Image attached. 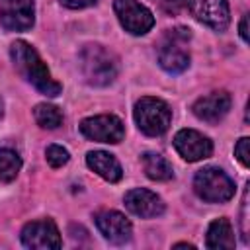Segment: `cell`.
<instances>
[{
  "instance_id": "11",
  "label": "cell",
  "mask_w": 250,
  "mask_h": 250,
  "mask_svg": "<svg viewBox=\"0 0 250 250\" xmlns=\"http://www.w3.org/2000/svg\"><path fill=\"white\" fill-rule=\"evenodd\" d=\"M174 148L188 162H197L209 158L213 152V143L209 137L195 129H182L174 135Z\"/></svg>"
},
{
  "instance_id": "8",
  "label": "cell",
  "mask_w": 250,
  "mask_h": 250,
  "mask_svg": "<svg viewBox=\"0 0 250 250\" xmlns=\"http://www.w3.org/2000/svg\"><path fill=\"white\" fill-rule=\"evenodd\" d=\"M21 244L33 250H57L61 248V232L51 219L31 221L21 229Z\"/></svg>"
},
{
  "instance_id": "25",
  "label": "cell",
  "mask_w": 250,
  "mask_h": 250,
  "mask_svg": "<svg viewBox=\"0 0 250 250\" xmlns=\"http://www.w3.org/2000/svg\"><path fill=\"white\" fill-rule=\"evenodd\" d=\"M238 31H240V37H242V41L246 43V41H248V16H242V20H240V25H238Z\"/></svg>"
},
{
  "instance_id": "10",
  "label": "cell",
  "mask_w": 250,
  "mask_h": 250,
  "mask_svg": "<svg viewBox=\"0 0 250 250\" xmlns=\"http://www.w3.org/2000/svg\"><path fill=\"white\" fill-rule=\"evenodd\" d=\"M33 21V0H0V25L6 31H27Z\"/></svg>"
},
{
  "instance_id": "13",
  "label": "cell",
  "mask_w": 250,
  "mask_h": 250,
  "mask_svg": "<svg viewBox=\"0 0 250 250\" xmlns=\"http://www.w3.org/2000/svg\"><path fill=\"white\" fill-rule=\"evenodd\" d=\"M125 201V207L141 217V219H152V217H160L166 209L164 201L160 199V195H156L154 191L146 189V188H135V189H129L123 197Z\"/></svg>"
},
{
  "instance_id": "20",
  "label": "cell",
  "mask_w": 250,
  "mask_h": 250,
  "mask_svg": "<svg viewBox=\"0 0 250 250\" xmlns=\"http://www.w3.org/2000/svg\"><path fill=\"white\" fill-rule=\"evenodd\" d=\"M45 158H47L49 166L61 168V166H64L70 160V152L64 146H61V145H49L47 150H45Z\"/></svg>"
},
{
  "instance_id": "17",
  "label": "cell",
  "mask_w": 250,
  "mask_h": 250,
  "mask_svg": "<svg viewBox=\"0 0 250 250\" xmlns=\"http://www.w3.org/2000/svg\"><path fill=\"white\" fill-rule=\"evenodd\" d=\"M143 160V168H145V174L154 180V182H168L174 178V170H172V164L158 152H145L141 156Z\"/></svg>"
},
{
  "instance_id": "1",
  "label": "cell",
  "mask_w": 250,
  "mask_h": 250,
  "mask_svg": "<svg viewBox=\"0 0 250 250\" xmlns=\"http://www.w3.org/2000/svg\"><path fill=\"white\" fill-rule=\"evenodd\" d=\"M10 55L14 61V66L18 68V72L35 88L39 90L43 96L47 98H55L61 94L62 86L51 76L47 64L41 61L39 53L27 43V41H14L10 47Z\"/></svg>"
},
{
  "instance_id": "23",
  "label": "cell",
  "mask_w": 250,
  "mask_h": 250,
  "mask_svg": "<svg viewBox=\"0 0 250 250\" xmlns=\"http://www.w3.org/2000/svg\"><path fill=\"white\" fill-rule=\"evenodd\" d=\"M152 2H156V4H158L164 12H168V14H176V12L184 10L186 4H188V0H152Z\"/></svg>"
},
{
  "instance_id": "12",
  "label": "cell",
  "mask_w": 250,
  "mask_h": 250,
  "mask_svg": "<svg viewBox=\"0 0 250 250\" xmlns=\"http://www.w3.org/2000/svg\"><path fill=\"white\" fill-rule=\"evenodd\" d=\"M94 223L100 230V234L109 240L111 244H125L133 236V225L129 219H125L123 213L119 211H98L94 215Z\"/></svg>"
},
{
  "instance_id": "18",
  "label": "cell",
  "mask_w": 250,
  "mask_h": 250,
  "mask_svg": "<svg viewBox=\"0 0 250 250\" xmlns=\"http://www.w3.org/2000/svg\"><path fill=\"white\" fill-rule=\"evenodd\" d=\"M21 170V158L16 150L10 148H0V182L8 184L14 182L16 176Z\"/></svg>"
},
{
  "instance_id": "22",
  "label": "cell",
  "mask_w": 250,
  "mask_h": 250,
  "mask_svg": "<svg viewBox=\"0 0 250 250\" xmlns=\"http://www.w3.org/2000/svg\"><path fill=\"white\" fill-rule=\"evenodd\" d=\"M250 139L248 137H242V139H238V143L234 145V156H236V160L244 166V168H248L250 166Z\"/></svg>"
},
{
  "instance_id": "16",
  "label": "cell",
  "mask_w": 250,
  "mask_h": 250,
  "mask_svg": "<svg viewBox=\"0 0 250 250\" xmlns=\"http://www.w3.org/2000/svg\"><path fill=\"white\" fill-rule=\"evenodd\" d=\"M205 246L207 248H234V234H232V225L229 219L221 217L215 219L209 229H207V236H205Z\"/></svg>"
},
{
  "instance_id": "26",
  "label": "cell",
  "mask_w": 250,
  "mask_h": 250,
  "mask_svg": "<svg viewBox=\"0 0 250 250\" xmlns=\"http://www.w3.org/2000/svg\"><path fill=\"white\" fill-rule=\"evenodd\" d=\"M0 115H2V100H0Z\"/></svg>"
},
{
  "instance_id": "6",
  "label": "cell",
  "mask_w": 250,
  "mask_h": 250,
  "mask_svg": "<svg viewBox=\"0 0 250 250\" xmlns=\"http://www.w3.org/2000/svg\"><path fill=\"white\" fill-rule=\"evenodd\" d=\"M80 133L96 143H109L117 145L125 137V125L117 115L104 113V115H92L80 121Z\"/></svg>"
},
{
  "instance_id": "24",
  "label": "cell",
  "mask_w": 250,
  "mask_h": 250,
  "mask_svg": "<svg viewBox=\"0 0 250 250\" xmlns=\"http://www.w3.org/2000/svg\"><path fill=\"white\" fill-rule=\"evenodd\" d=\"M62 6L70 8V10H80V8H88V6H94L98 0H59Z\"/></svg>"
},
{
  "instance_id": "2",
  "label": "cell",
  "mask_w": 250,
  "mask_h": 250,
  "mask_svg": "<svg viewBox=\"0 0 250 250\" xmlns=\"http://www.w3.org/2000/svg\"><path fill=\"white\" fill-rule=\"evenodd\" d=\"M78 66L90 86H109L119 74V59L104 45L88 43L78 55Z\"/></svg>"
},
{
  "instance_id": "4",
  "label": "cell",
  "mask_w": 250,
  "mask_h": 250,
  "mask_svg": "<svg viewBox=\"0 0 250 250\" xmlns=\"http://www.w3.org/2000/svg\"><path fill=\"white\" fill-rule=\"evenodd\" d=\"M193 189L197 197L207 203H225L234 195V182L225 170L207 166L197 170L193 178Z\"/></svg>"
},
{
  "instance_id": "7",
  "label": "cell",
  "mask_w": 250,
  "mask_h": 250,
  "mask_svg": "<svg viewBox=\"0 0 250 250\" xmlns=\"http://www.w3.org/2000/svg\"><path fill=\"white\" fill-rule=\"evenodd\" d=\"M113 10L123 29L131 35H145L154 25L152 12L139 0H113Z\"/></svg>"
},
{
  "instance_id": "14",
  "label": "cell",
  "mask_w": 250,
  "mask_h": 250,
  "mask_svg": "<svg viewBox=\"0 0 250 250\" xmlns=\"http://www.w3.org/2000/svg\"><path fill=\"white\" fill-rule=\"evenodd\" d=\"M230 109V96L225 90H215L193 102L191 111L197 119L207 123H219Z\"/></svg>"
},
{
  "instance_id": "21",
  "label": "cell",
  "mask_w": 250,
  "mask_h": 250,
  "mask_svg": "<svg viewBox=\"0 0 250 250\" xmlns=\"http://www.w3.org/2000/svg\"><path fill=\"white\" fill-rule=\"evenodd\" d=\"M248 186H244V193H242V207H240V234H242V240L244 244H248Z\"/></svg>"
},
{
  "instance_id": "19",
  "label": "cell",
  "mask_w": 250,
  "mask_h": 250,
  "mask_svg": "<svg viewBox=\"0 0 250 250\" xmlns=\"http://www.w3.org/2000/svg\"><path fill=\"white\" fill-rule=\"evenodd\" d=\"M33 117H35L37 125L43 129H57L62 123L61 109L57 105H51V104H37L33 107Z\"/></svg>"
},
{
  "instance_id": "9",
  "label": "cell",
  "mask_w": 250,
  "mask_h": 250,
  "mask_svg": "<svg viewBox=\"0 0 250 250\" xmlns=\"http://www.w3.org/2000/svg\"><path fill=\"white\" fill-rule=\"evenodd\" d=\"M186 8L191 16L215 31H225L230 21V10L227 0H188Z\"/></svg>"
},
{
  "instance_id": "15",
  "label": "cell",
  "mask_w": 250,
  "mask_h": 250,
  "mask_svg": "<svg viewBox=\"0 0 250 250\" xmlns=\"http://www.w3.org/2000/svg\"><path fill=\"white\" fill-rule=\"evenodd\" d=\"M86 164L92 172H96L100 178H104L109 184H115L123 178V170H121L119 160L105 150H90L86 154Z\"/></svg>"
},
{
  "instance_id": "5",
  "label": "cell",
  "mask_w": 250,
  "mask_h": 250,
  "mask_svg": "<svg viewBox=\"0 0 250 250\" xmlns=\"http://www.w3.org/2000/svg\"><path fill=\"white\" fill-rule=\"evenodd\" d=\"M189 39V29L186 27H176L170 29L164 39L158 45V64L170 72V74H180L189 66V53L186 49V43Z\"/></svg>"
},
{
  "instance_id": "3",
  "label": "cell",
  "mask_w": 250,
  "mask_h": 250,
  "mask_svg": "<svg viewBox=\"0 0 250 250\" xmlns=\"http://www.w3.org/2000/svg\"><path fill=\"white\" fill-rule=\"evenodd\" d=\"M133 117H135L139 131H143L148 137H160L170 127L172 109L168 107V104L164 100L145 96L135 104Z\"/></svg>"
}]
</instances>
